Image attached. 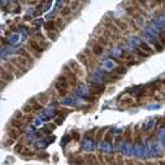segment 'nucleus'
Returning <instances> with one entry per match:
<instances>
[{
  "mask_svg": "<svg viewBox=\"0 0 165 165\" xmlns=\"http://www.w3.org/2000/svg\"><path fill=\"white\" fill-rule=\"evenodd\" d=\"M22 121H24L25 123L31 122V121H33V116L31 115H25V117H24V120H22Z\"/></svg>",
  "mask_w": 165,
  "mask_h": 165,
  "instance_id": "obj_44",
  "label": "nucleus"
},
{
  "mask_svg": "<svg viewBox=\"0 0 165 165\" xmlns=\"http://www.w3.org/2000/svg\"><path fill=\"white\" fill-rule=\"evenodd\" d=\"M96 156H97V160H99V162L100 164H105V159H104V155L102 153V151H99L96 153Z\"/></svg>",
  "mask_w": 165,
  "mask_h": 165,
  "instance_id": "obj_39",
  "label": "nucleus"
},
{
  "mask_svg": "<svg viewBox=\"0 0 165 165\" xmlns=\"http://www.w3.org/2000/svg\"><path fill=\"white\" fill-rule=\"evenodd\" d=\"M138 165H147L146 161H138Z\"/></svg>",
  "mask_w": 165,
  "mask_h": 165,
  "instance_id": "obj_51",
  "label": "nucleus"
},
{
  "mask_svg": "<svg viewBox=\"0 0 165 165\" xmlns=\"http://www.w3.org/2000/svg\"><path fill=\"white\" fill-rule=\"evenodd\" d=\"M143 131H142V127L140 126H135L134 127V133H133V142L134 144H136V146H140L142 143H143Z\"/></svg>",
  "mask_w": 165,
  "mask_h": 165,
  "instance_id": "obj_4",
  "label": "nucleus"
},
{
  "mask_svg": "<svg viewBox=\"0 0 165 165\" xmlns=\"http://www.w3.org/2000/svg\"><path fill=\"white\" fill-rule=\"evenodd\" d=\"M95 131H97V129H92V130L87 131L86 134H85V138L89 139V140H91V139H95V136H96V133Z\"/></svg>",
  "mask_w": 165,
  "mask_h": 165,
  "instance_id": "obj_31",
  "label": "nucleus"
},
{
  "mask_svg": "<svg viewBox=\"0 0 165 165\" xmlns=\"http://www.w3.org/2000/svg\"><path fill=\"white\" fill-rule=\"evenodd\" d=\"M22 134H24V130H22V129H12L11 127L9 129V131H8V136L9 138H12V139H14V140L18 139Z\"/></svg>",
  "mask_w": 165,
  "mask_h": 165,
  "instance_id": "obj_15",
  "label": "nucleus"
},
{
  "mask_svg": "<svg viewBox=\"0 0 165 165\" xmlns=\"http://www.w3.org/2000/svg\"><path fill=\"white\" fill-rule=\"evenodd\" d=\"M17 53H18V56H21V57L26 59V60L33 65V63H34V59H35V57L31 55V53H30L29 50H26V48H21V50L17 51Z\"/></svg>",
  "mask_w": 165,
  "mask_h": 165,
  "instance_id": "obj_7",
  "label": "nucleus"
},
{
  "mask_svg": "<svg viewBox=\"0 0 165 165\" xmlns=\"http://www.w3.org/2000/svg\"><path fill=\"white\" fill-rule=\"evenodd\" d=\"M73 138L76 139V140H78V139H79V134H78V133H74V134H73Z\"/></svg>",
  "mask_w": 165,
  "mask_h": 165,
  "instance_id": "obj_49",
  "label": "nucleus"
},
{
  "mask_svg": "<svg viewBox=\"0 0 165 165\" xmlns=\"http://www.w3.org/2000/svg\"><path fill=\"white\" fill-rule=\"evenodd\" d=\"M105 164L108 165H117V156L116 155H104Z\"/></svg>",
  "mask_w": 165,
  "mask_h": 165,
  "instance_id": "obj_24",
  "label": "nucleus"
},
{
  "mask_svg": "<svg viewBox=\"0 0 165 165\" xmlns=\"http://www.w3.org/2000/svg\"><path fill=\"white\" fill-rule=\"evenodd\" d=\"M9 125H11L12 129H24V126L26 125V123L24 122L22 120H17V118H11V121H9Z\"/></svg>",
  "mask_w": 165,
  "mask_h": 165,
  "instance_id": "obj_16",
  "label": "nucleus"
},
{
  "mask_svg": "<svg viewBox=\"0 0 165 165\" xmlns=\"http://www.w3.org/2000/svg\"><path fill=\"white\" fill-rule=\"evenodd\" d=\"M13 142H14V139L9 138V139H8V140H7V142H5V144H7V146H11V144H13Z\"/></svg>",
  "mask_w": 165,
  "mask_h": 165,
  "instance_id": "obj_46",
  "label": "nucleus"
},
{
  "mask_svg": "<svg viewBox=\"0 0 165 165\" xmlns=\"http://www.w3.org/2000/svg\"><path fill=\"white\" fill-rule=\"evenodd\" d=\"M162 34H164V37H165V31H162Z\"/></svg>",
  "mask_w": 165,
  "mask_h": 165,
  "instance_id": "obj_53",
  "label": "nucleus"
},
{
  "mask_svg": "<svg viewBox=\"0 0 165 165\" xmlns=\"http://www.w3.org/2000/svg\"><path fill=\"white\" fill-rule=\"evenodd\" d=\"M61 74H64V76L68 78V81H69V85H70V87H77L78 86V83H79V77L77 76L76 73H74L73 70H72V68L69 65H64L63 66V73Z\"/></svg>",
  "mask_w": 165,
  "mask_h": 165,
  "instance_id": "obj_1",
  "label": "nucleus"
},
{
  "mask_svg": "<svg viewBox=\"0 0 165 165\" xmlns=\"http://www.w3.org/2000/svg\"><path fill=\"white\" fill-rule=\"evenodd\" d=\"M21 110L25 113V115H33V113L35 112V110H34V108H33L31 105L29 104V103H26V104H25L24 107L21 108Z\"/></svg>",
  "mask_w": 165,
  "mask_h": 165,
  "instance_id": "obj_27",
  "label": "nucleus"
},
{
  "mask_svg": "<svg viewBox=\"0 0 165 165\" xmlns=\"http://www.w3.org/2000/svg\"><path fill=\"white\" fill-rule=\"evenodd\" d=\"M134 55L138 56L139 59H144V57H148V55H147L146 52H143V51L140 50V48H134Z\"/></svg>",
  "mask_w": 165,
  "mask_h": 165,
  "instance_id": "obj_29",
  "label": "nucleus"
},
{
  "mask_svg": "<svg viewBox=\"0 0 165 165\" xmlns=\"http://www.w3.org/2000/svg\"><path fill=\"white\" fill-rule=\"evenodd\" d=\"M63 121H64V118L63 117H57V118H55V122H56V125H60V123H63Z\"/></svg>",
  "mask_w": 165,
  "mask_h": 165,
  "instance_id": "obj_45",
  "label": "nucleus"
},
{
  "mask_svg": "<svg viewBox=\"0 0 165 165\" xmlns=\"http://www.w3.org/2000/svg\"><path fill=\"white\" fill-rule=\"evenodd\" d=\"M89 87L91 91H96V92H100V94H103V92L105 91V86L103 83H97V82H89Z\"/></svg>",
  "mask_w": 165,
  "mask_h": 165,
  "instance_id": "obj_10",
  "label": "nucleus"
},
{
  "mask_svg": "<svg viewBox=\"0 0 165 165\" xmlns=\"http://www.w3.org/2000/svg\"><path fill=\"white\" fill-rule=\"evenodd\" d=\"M27 103H29V104L31 105L33 108H34V110H35V112H39V110H43V109H44V105H43V104H40V103L38 102V99H37V97H31V99H30Z\"/></svg>",
  "mask_w": 165,
  "mask_h": 165,
  "instance_id": "obj_14",
  "label": "nucleus"
},
{
  "mask_svg": "<svg viewBox=\"0 0 165 165\" xmlns=\"http://www.w3.org/2000/svg\"><path fill=\"white\" fill-rule=\"evenodd\" d=\"M1 68H4L5 70H8L9 73H13V74L17 72V68L12 63H9V61H3V63H1Z\"/></svg>",
  "mask_w": 165,
  "mask_h": 165,
  "instance_id": "obj_21",
  "label": "nucleus"
},
{
  "mask_svg": "<svg viewBox=\"0 0 165 165\" xmlns=\"http://www.w3.org/2000/svg\"><path fill=\"white\" fill-rule=\"evenodd\" d=\"M83 157H85V160H86V165H97V164H100L99 160H97L96 153H86Z\"/></svg>",
  "mask_w": 165,
  "mask_h": 165,
  "instance_id": "obj_9",
  "label": "nucleus"
},
{
  "mask_svg": "<svg viewBox=\"0 0 165 165\" xmlns=\"http://www.w3.org/2000/svg\"><path fill=\"white\" fill-rule=\"evenodd\" d=\"M7 43H8V42H7V40H5V38H1V46H5L7 44Z\"/></svg>",
  "mask_w": 165,
  "mask_h": 165,
  "instance_id": "obj_50",
  "label": "nucleus"
},
{
  "mask_svg": "<svg viewBox=\"0 0 165 165\" xmlns=\"http://www.w3.org/2000/svg\"><path fill=\"white\" fill-rule=\"evenodd\" d=\"M147 165H159L157 164V161H146Z\"/></svg>",
  "mask_w": 165,
  "mask_h": 165,
  "instance_id": "obj_48",
  "label": "nucleus"
},
{
  "mask_svg": "<svg viewBox=\"0 0 165 165\" xmlns=\"http://www.w3.org/2000/svg\"><path fill=\"white\" fill-rule=\"evenodd\" d=\"M138 47L140 48V50L143 51V52H146L148 56H151V55H153V53H155V50H153V48H152L147 42H140V43H139Z\"/></svg>",
  "mask_w": 165,
  "mask_h": 165,
  "instance_id": "obj_12",
  "label": "nucleus"
},
{
  "mask_svg": "<svg viewBox=\"0 0 165 165\" xmlns=\"http://www.w3.org/2000/svg\"><path fill=\"white\" fill-rule=\"evenodd\" d=\"M121 105H123L125 108H129V107H133V105H135V103H134V100L133 99H123V100H121Z\"/></svg>",
  "mask_w": 165,
  "mask_h": 165,
  "instance_id": "obj_30",
  "label": "nucleus"
},
{
  "mask_svg": "<svg viewBox=\"0 0 165 165\" xmlns=\"http://www.w3.org/2000/svg\"><path fill=\"white\" fill-rule=\"evenodd\" d=\"M27 48H29L30 53H31L35 59L39 57V56L42 55V52L44 51L42 48V46H40L35 39H29V42H27Z\"/></svg>",
  "mask_w": 165,
  "mask_h": 165,
  "instance_id": "obj_2",
  "label": "nucleus"
},
{
  "mask_svg": "<svg viewBox=\"0 0 165 165\" xmlns=\"http://www.w3.org/2000/svg\"><path fill=\"white\" fill-rule=\"evenodd\" d=\"M122 140H125V138H123V134H121V135H117V136L115 138V144L120 143V142H122Z\"/></svg>",
  "mask_w": 165,
  "mask_h": 165,
  "instance_id": "obj_43",
  "label": "nucleus"
},
{
  "mask_svg": "<svg viewBox=\"0 0 165 165\" xmlns=\"http://www.w3.org/2000/svg\"><path fill=\"white\" fill-rule=\"evenodd\" d=\"M68 65L72 68V70L74 72V73L77 74L78 77H83V74H85V72H83V69H82V66L79 65V63L78 61H76V60H70L68 63Z\"/></svg>",
  "mask_w": 165,
  "mask_h": 165,
  "instance_id": "obj_6",
  "label": "nucleus"
},
{
  "mask_svg": "<svg viewBox=\"0 0 165 165\" xmlns=\"http://www.w3.org/2000/svg\"><path fill=\"white\" fill-rule=\"evenodd\" d=\"M148 44L151 46V47L153 48L156 52H162V51H164V47H162V44L159 42V39H151Z\"/></svg>",
  "mask_w": 165,
  "mask_h": 165,
  "instance_id": "obj_17",
  "label": "nucleus"
},
{
  "mask_svg": "<svg viewBox=\"0 0 165 165\" xmlns=\"http://www.w3.org/2000/svg\"><path fill=\"white\" fill-rule=\"evenodd\" d=\"M22 153H24L26 157H29V156L31 157V156H34V153H35V152H34V151H31V149H27V148H25Z\"/></svg>",
  "mask_w": 165,
  "mask_h": 165,
  "instance_id": "obj_40",
  "label": "nucleus"
},
{
  "mask_svg": "<svg viewBox=\"0 0 165 165\" xmlns=\"http://www.w3.org/2000/svg\"><path fill=\"white\" fill-rule=\"evenodd\" d=\"M87 47L90 48V50L94 52V55L95 56H100V55H103L104 53V50L105 48L103 47L100 43H97V40L95 39L94 37L91 38V39H89V42H87Z\"/></svg>",
  "mask_w": 165,
  "mask_h": 165,
  "instance_id": "obj_3",
  "label": "nucleus"
},
{
  "mask_svg": "<svg viewBox=\"0 0 165 165\" xmlns=\"http://www.w3.org/2000/svg\"><path fill=\"white\" fill-rule=\"evenodd\" d=\"M157 164L159 165H165V159H160L159 161H157Z\"/></svg>",
  "mask_w": 165,
  "mask_h": 165,
  "instance_id": "obj_47",
  "label": "nucleus"
},
{
  "mask_svg": "<svg viewBox=\"0 0 165 165\" xmlns=\"http://www.w3.org/2000/svg\"><path fill=\"white\" fill-rule=\"evenodd\" d=\"M160 83H161V85H165V78L161 79V81H160Z\"/></svg>",
  "mask_w": 165,
  "mask_h": 165,
  "instance_id": "obj_52",
  "label": "nucleus"
},
{
  "mask_svg": "<svg viewBox=\"0 0 165 165\" xmlns=\"http://www.w3.org/2000/svg\"><path fill=\"white\" fill-rule=\"evenodd\" d=\"M0 76H1V81H4V82H11L16 78L13 73H9L4 68H0Z\"/></svg>",
  "mask_w": 165,
  "mask_h": 165,
  "instance_id": "obj_8",
  "label": "nucleus"
},
{
  "mask_svg": "<svg viewBox=\"0 0 165 165\" xmlns=\"http://www.w3.org/2000/svg\"><path fill=\"white\" fill-rule=\"evenodd\" d=\"M126 160V165H138V160L134 159H125Z\"/></svg>",
  "mask_w": 165,
  "mask_h": 165,
  "instance_id": "obj_41",
  "label": "nucleus"
},
{
  "mask_svg": "<svg viewBox=\"0 0 165 165\" xmlns=\"http://www.w3.org/2000/svg\"><path fill=\"white\" fill-rule=\"evenodd\" d=\"M46 35H47V37L50 38L51 40H56V38H57L59 33H53V31H46Z\"/></svg>",
  "mask_w": 165,
  "mask_h": 165,
  "instance_id": "obj_37",
  "label": "nucleus"
},
{
  "mask_svg": "<svg viewBox=\"0 0 165 165\" xmlns=\"http://www.w3.org/2000/svg\"><path fill=\"white\" fill-rule=\"evenodd\" d=\"M125 21L127 22L129 27H131V30H133V31H135V33H139V31H140V27H139L138 25L135 24V21H134L133 18H130V17H127V18H125Z\"/></svg>",
  "mask_w": 165,
  "mask_h": 165,
  "instance_id": "obj_23",
  "label": "nucleus"
},
{
  "mask_svg": "<svg viewBox=\"0 0 165 165\" xmlns=\"http://www.w3.org/2000/svg\"><path fill=\"white\" fill-rule=\"evenodd\" d=\"M113 22H115V25L118 27V29L121 30L122 33H125V34H129L130 33V27H129L127 22L125 21V20H121V18H113Z\"/></svg>",
  "mask_w": 165,
  "mask_h": 165,
  "instance_id": "obj_5",
  "label": "nucleus"
},
{
  "mask_svg": "<svg viewBox=\"0 0 165 165\" xmlns=\"http://www.w3.org/2000/svg\"><path fill=\"white\" fill-rule=\"evenodd\" d=\"M103 140L105 142V143H109V144H115L113 142H115V139H113V135L110 133H105L104 138H103Z\"/></svg>",
  "mask_w": 165,
  "mask_h": 165,
  "instance_id": "obj_32",
  "label": "nucleus"
},
{
  "mask_svg": "<svg viewBox=\"0 0 165 165\" xmlns=\"http://www.w3.org/2000/svg\"><path fill=\"white\" fill-rule=\"evenodd\" d=\"M120 59H122V60H125V61H133V60H135V55L126 50H123V51H121V53H120Z\"/></svg>",
  "mask_w": 165,
  "mask_h": 165,
  "instance_id": "obj_19",
  "label": "nucleus"
},
{
  "mask_svg": "<svg viewBox=\"0 0 165 165\" xmlns=\"http://www.w3.org/2000/svg\"><path fill=\"white\" fill-rule=\"evenodd\" d=\"M43 27L46 29V31H53V33H59L57 26H56V22L55 21H47L44 22Z\"/></svg>",
  "mask_w": 165,
  "mask_h": 165,
  "instance_id": "obj_20",
  "label": "nucleus"
},
{
  "mask_svg": "<svg viewBox=\"0 0 165 165\" xmlns=\"http://www.w3.org/2000/svg\"><path fill=\"white\" fill-rule=\"evenodd\" d=\"M24 117H25V113L22 110H17L13 116V118H17V120H24Z\"/></svg>",
  "mask_w": 165,
  "mask_h": 165,
  "instance_id": "obj_38",
  "label": "nucleus"
},
{
  "mask_svg": "<svg viewBox=\"0 0 165 165\" xmlns=\"http://www.w3.org/2000/svg\"><path fill=\"white\" fill-rule=\"evenodd\" d=\"M117 165H126V160L123 159V156L121 153H117Z\"/></svg>",
  "mask_w": 165,
  "mask_h": 165,
  "instance_id": "obj_36",
  "label": "nucleus"
},
{
  "mask_svg": "<svg viewBox=\"0 0 165 165\" xmlns=\"http://www.w3.org/2000/svg\"><path fill=\"white\" fill-rule=\"evenodd\" d=\"M37 99H38V102H39L40 104H46V103L50 102V95H48L47 92H43V94L38 95Z\"/></svg>",
  "mask_w": 165,
  "mask_h": 165,
  "instance_id": "obj_25",
  "label": "nucleus"
},
{
  "mask_svg": "<svg viewBox=\"0 0 165 165\" xmlns=\"http://www.w3.org/2000/svg\"><path fill=\"white\" fill-rule=\"evenodd\" d=\"M24 143H17L16 146H14V152L16 153H22L24 152Z\"/></svg>",
  "mask_w": 165,
  "mask_h": 165,
  "instance_id": "obj_34",
  "label": "nucleus"
},
{
  "mask_svg": "<svg viewBox=\"0 0 165 165\" xmlns=\"http://www.w3.org/2000/svg\"><path fill=\"white\" fill-rule=\"evenodd\" d=\"M69 162L72 165H86V160H85L83 156H76L69 160Z\"/></svg>",
  "mask_w": 165,
  "mask_h": 165,
  "instance_id": "obj_22",
  "label": "nucleus"
},
{
  "mask_svg": "<svg viewBox=\"0 0 165 165\" xmlns=\"http://www.w3.org/2000/svg\"><path fill=\"white\" fill-rule=\"evenodd\" d=\"M60 14H61V17L69 16V14H72V8H68V7H65V8H63V9L60 11Z\"/></svg>",
  "mask_w": 165,
  "mask_h": 165,
  "instance_id": "obj_33",
  "label": "nucleus"
},
{
  "mask_svg": "<svg viewBox=\"0 0 165 165\" xmlns=\"http://www.w3.org/2000/svg\"><path fill=\"white\" fill-rule=\"evenodd\" d=\"M159 42L161 43L162 47L165 48V37H164V34H162V33H160V34H159Z\"/></svg>",
  "mask_w": 165,
  "mask_h": 165,
  "instance_id": "obj_42",
  "label": "nucleus"
},
{
  "mask_svg": "<svg viewBox=\"0 0 165 165\" xmlns=\"http://www.w3.org/2000/svg\"><path fill=\"white\" fill-rule=\"evenodd\" d=\"M94 38L97 40V43H100V44H102L104 48H107V47H112V46H113V43L110 42V40H108L107 38L102 37V35H95V34H94Z\"/></svg>",
  "mask_w": 165,
  "mask_h": 165,
  "instance_id": "obj_13",
  "label": "nucleus"
},
{
  "mask_svg": "<svg viewBox=\"0 0 165 165\" xmlns=\"http://www.w3.org/2000/svg\"><path fill=\"white\" fill-rule=\"evenodd\" d=\"M107 130H108V127H100V129H97V133H96L95 139H96V140H102V139L104 138L105 131H107Z\"/></svg>",
  "mask_w": 165,
  "mask_h": 165,
  "instance_id": "obj_28",
  "label": "nucleus"
},
{
  "mask_svg": "<svg viewBox=\"0 0 165 165\" xmlns=\"http://www.w3.org/2000/svg\"><path fill=\"white\" fill-rule=\"evenodd\" d=\"M126 72H127V68L126 66H116L115 69H113V73L117 74V76H123V74H126Z\"/></svg>",
  "mask_w": 165,
  "mask_h": 165,
  "instance_id": "obj_26",
  "label": "nucleus"
},
{
  "mask_svg": "<svg viewBox=\"0 0 165 165\" xmlns=\"http://www.w3.org/2000/svg\"><path fill=\"white\" fill-rule=\"evenodd\" d=\"M77 59H78L79 63L83 64V65L86 66V68H89V69H95V66L91 64V61H90L89 59H87L86 56L83 55V53H78V55H77Z\"/></svg>",
  "mask_w": 165,
  "mask_h": 165,
  "instance_id": "obj_11",
  "label": "nucleus"
},
{
  "mask_svg": "<svg viewBox=\"0 0 165 165\" xmlns=\"http://www.w3.org/2000/svg\"><path fill=\"white\" fill-rule=\"evenodd\" d=\"M133 133H134V130L131 126H127L125 129V131H123V138H125V140L127 143H133Z\"/></svg>",
  "mask_w": 165,
  "mask_h": 165,
  "instance_id": "obj_18",
  "label": "nucleus"
},
{
  "mask_svg": "<svg viewBox=\"0 0 165 165\" xmlns=\"http://www.w3.org/2000/svg\"><path fill=\"white\" fill-rule=\"evenodd\" d=\"M55 22H56V26H57V29H61V30H63L64 27H65V25H66V22H64L63 18H57Z\"/></svg>",
  "mask_w": 165,
  "mask_h": 165,
  "instance_id": "obj_35",
  "label": "nucleus"
}]
</instances>
